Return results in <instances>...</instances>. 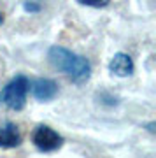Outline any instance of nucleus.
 <instances>
[{
    "mask_svg": "<svg viewBox=\"0 0 156 158\" xmlns=\"http://www.w3.org/2000/svg\"><path fill=\"white\" fill-rule=\"evenodd\" d=\"M30 91L35 100L49 102L58 95V85H56V81L49 77H37L30 83Z\"/></svg>",
    "mask_w": 156,
    "mask_h": 158,
    "instance_id": "20e7f679",
    "label": "nucleus"
},
{
    "mask_svg": "<svg viewBox=\"0 0 156 158\" xmlns=\"http://www.w3.org/2000/svg\"><path fill=\"white\" fill-rule=\"evenodd\" d=\"M81 6H86V7H95V9H100V7H105L109 6L111 0H77Z\"/></svg>",
    "mask_w": 156,
    "mask_h": 158,
    "instance_id": "1a4fd4ad",
    "label": "nucleus"
},
{
    "mask_svg": "<svg viewBox=\"0 0 156 158\" xmlns=\"http://www.w3.org/2000/svg\"><path fill=\"white\" fill-rule=\"evenodd\" d=\"M30 91V81L27 76H16L0 90V104L11 111H23L27 106V97Z\"/></svg>",
    "mask_w": 156,
    "mask_h": 158,
    "instance_id": "f03ea898",
    "label": "nucleus"
},
{
    "mask_svg": "<svg viewBox=\"0 0 156 158\" xmlns=\"http://www.w3.org/2000/svg\"><path fill=\"white\" fill-rule=\"evenodd\" d=\"M98 98H100V102L104 104V106H109V107H114V106L119 104L117 97L111 95V93H107V91H102L100 95H98Z\"/></svg>",
    "mask_w": 156,
    "mask_h": 158,
    "instance_id": "6e6552de",
    "label": "nucleus"
},
{
    "mask_svg": "<svg viewBox=\"0 0 156 158\" xmlns=\"http://www.w3.org/2000/svg\"><path fill=\"white\" fill-rule=\"evenodd\" d=\"M47 60L56 70L67 76L74 85H86L91 77V63L88 58L63 48V46H51L47 49Z\"/></svg>",
    "mask_w": 156,
    "mask_h": 158,
    "instance_id": "f257e3e1",
    "label": "nucleus"
},
{
    "mask_svg": "<svg viewBox=\"0 0 156 158\" xmlns=\"http://www.w3.org/2000/svg\"><path fill=\"white\" fill-rule=\"evenodd\" d=\"M32 142L40 153H55L63 146V135L49 125H37L32 132Z\"/></svg>",
    "mask_w": 156,
    "mask_h": 158,
    "instance_id": "7ed1b4c3",
    "label": "nucleus"
},
{
    "mask_svg": "<svg viewBox=\"0 0 156 158\" xmlns=\"http://www.w3.org/2000/svg\"><path fill=\"white\" fill-rule=\"evenodd\" d=\"M23 9H25V12L37 14V12L42 11V6H40L39 0H25V2H23Z\"/></svg>",
    "mask_w": 156,
    "mask_h": 158,
    "instance_id": "0eeeda50",
    "label": "nucleus"
},
{
    "mask_svg": "<svg viewBox=\"0 0 156 158\" xmlns=\"http://www.w3.org/2000/svg\"><path fill=\"white\" fill-rule=\"evenodd\" d=\"M107 67H109V70H111L114 76H117V77H128V76H132L133 70H135L132 56H130L128 53H123V51L116 53V55L111 58V62H109Z\"/></svg>",
    "mask_w": 156,
    "mask_h": 158,
    "instance_id": "39448f33",
    "label": "nucleus"
},
{
    "mask_svg": "<svg viewBox=\"0 0 156 158\" xmlns=\"http://www.w3.org/2000/svg\"><path fill=\"white\" fill-rule=\"evenodd\" d=\"M154 127H156L154 123H149V125H147V130H149L151 134H154Z\"/></svg>",
    "mask_w": 156,
    "mask_h": 158,
    "instance_id": "9d476101",
    "label": "nucleus"
},
{
    "mask_svg": "<svg viewBox=\"0 0 156 158\" xmlns=\"http://www.w3.org/2000/svg\"><path fill=\"white\" fill-rule=\"evenodd\" d=\"M2 23H4V14L0 12V25H2Z\"/></svg>",
    "mask_w": 156,
    "mask_h": 158,
    "instance_id": "9b49d317",
    "label": "nucleus"
},
{
    "mask_svg": "<svg viewBox=\"0 0 156 158\" xmlns=\"http://www.w3.org/2000/svg\"><path fill=\"white\" fill-rule=\"evenodd\" d=\"M23 141V135L16 123L7 121L0 127V149H12L18 148Z\"/></svg>",
    "mask_w": 156,
    "mask_h": 158,
    "instance_id": "423d86ee",
    "label": "nucleus"
}]
</instances>
